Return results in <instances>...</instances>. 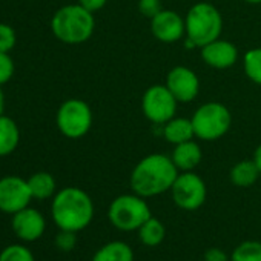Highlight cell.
<instances>
[{
  "instance_id": "7a4b0ae2",
  "label": "cell",
  "mask_w": 261,
  "mask_h": 261,
  "mask_svg": "<svg viewBox=\"0 0 261 261\" xmlns=\"http://www.w3.org/2000/svg\"><path fill=\"white\" fill-rule=\"evenodd\" d=\"M51 215L59 229L80 232L94 218V203L83 189L69 186L54 195Z\"/></svg>"
},
{
  "instance_id": "e0dca14e",
  "label": "cell",
  "mask_w": 261,
  "mask_h": 261,
  "mask_svg": "<svg viewBox=\"0 0 261 261\" xmlns=\"http://www.w3.org/2000/svg\"><path fill=\"white\" fill-rule=\"evenodd\" d=\"M20 142V133L16 121L7 115H0V157L16 151Z\"/></svg>"
},
{
  "instance_id": "4fadbf2b",
  "label": "cell",
  "mask_w": 261,
  "mask_h": 261,
  "mask_svg": "<svg viewBox=\"0 0 261 261\" xmlns=\"http://www.w3.org/2000/svg\"><path fill=\"white\" fill-rule=\"evenodd\" d=\"M11 226L19 240L30 243V241L39 240L45 233L46 221L42 212L28 206L13 215Z\"/></svg>"
},
{
  "instance_id": "f1b7e54d",
  "label": "cell",
  "mask_w": 261,
  "mask_h": 261,
  "mask_svg": "<svg viewBox=\"0 0 261 261\" xmlns=\"http://www.w3.org/2000/svg\"><path fill=\"white\" fill-rule=\"evenodd\" d=\"M203 261H230V258L226 255V252L223 249L211 247L204 252Z\"/></svg>"
},
{
  "instance_id": "9c48e42d",
  "label": "cell",
  "mask_w": 261,
  "mask_h": 261,
  "mask_svg": "<svg viewBox=\"0 0 261 261\" xmlns=\"http://www.w3.org/2000/svg\"><path fill=\"white\" fill-rule=\"evenodd\" d=\"M177 98L166 85H154L146 89L142 98V111L145 117L157 124H165L174 118L177 111Z\"/></svg>"
},
{
  "instance_id": "f546056e",
  "label": "cell",
  "mask_w": 261,
  "mask_h": 261,
  "mask_svg": "<svg viewBox=\"0 0 261 261\" xmlns=\"http://www.w3.org/2000/svg\"><path fill=\"white\" fill-rule=\"evenodd\" d=\"M106 2H108V0H79V4L83 8H86L88 11H91V13H95V11L101 10L106 5Z\"/></svg>"
},
{
  "instance_id": "8fae6325",
  "label": "cell",
  "mask_w": 261,
  "mask_h": 261,
  "mask_svg": "<svg viewBox=\"0 0 261 261\" xmlns=\"http://www.w3.org/2000/svg\"><path fill=\"white\" fill-rule=\"evenodd\" d=\"M166 86L180 103L192 101L200 91V80L197 74L186 66H175L166 77Z\"/></svg>"
},
{
  "instance_id": "4dcf8cb0",
  "label": "cell",
  "mask_w": 261,
  "mask_h": 261,
  "mask_svg": "<svg viewBox=\"0 0 261 261\" xmlns=\"http://www.w3.org/2000/svg\"><path fill=\"white\" fill-rule=\"evenodd\" d=\"M253 162L256 163L259 172H261V145L255 149V154H253Z\"/></svg>"
},
{
  "instance_id": "2e32d148",
  "label": "cell",
  "mask_w": 261,
  "mask_h": 261,
  "mask_svg": "<svg viewBox=\"0 0 261 261\" xmlns=\"http://www.w3.org/2000/svg\"><path fill=\"white\" fill-rule=\"evenodd\" d=\"M165 139L172 145H180L189 142L195 137V130L191 118H171L163 127Z\"/></svg>"
},
{
  "instance_id": "484cf974",
  "label": "cell",
  "mask_w": 261,
  "mask_h": 261,
  "mask_svg": "<svg viewBox=\"0 0 261 261\" xmlns=\"http://www.w3.org/2000/svg\"><path fill=\"white\" fill-rule=\"evenodd\" d=\"M14 45H16L14 30L7 23H0V53L11 51Z\"/></svg>"
},
{
  "instance_id": "3957f363",
  "label": "cell",
  "mask_w": 261,
  "mask_h": 261,
  "mask_svg": "<svg viewBox=\"0 0 261 261\" xmlns=\"http://www.w3.org/2000/svg\"><path fill=\"white\" fill-rule=\"evenodd\" d=\"M94 28L95 20L92 13L80 4L60 8L51 20L53 34L68 45H79L89 40Z\"/></svg>"
},
{
  "instance_id": "cb8c5ba5",
  "label": "cell",
  "mask_w": 261,
  "mask_h": 261,
  "mask_svg": "<svg viewBox=\"0 0 261 261\" xmlns=\"http://www.w3.org/2000/svg\"><path fill=\"white\" fill-rule=\"evenodd\" d=\"M0 261H36L33 252L23 244H10L0 252Z\"/></svg>"
},
{
  "instance_id": "d6a6232c",
  "label": "cell",
  "mask_w": 261,
  "mask_h": 261,
  "mask_svg": "<svg viewBox=\"0 0 261 261\" xmlns=\"http://www.w3.org/2000/svg\"><path fill=\"white\" fill-rule=\"evenodd\" d=\"M244 2H247L250 5H258V4H261V0H244Z\"/></svg>"
},
{
  "instance_id": "44dd1931",
  "label": "cell",
  "mask_w": 261,
  "mask_h": 261,
  "mask_svg": "<svg viewBox=\"0 0 261 261\" xmlns=\"http://www.w3.org/2000/svg\"><path fill=\"white\" fill-rule=\"evenodd\" d=\"M139 237H140V241L148 246V247H155V246H160L166 237V229H165V224L151 217L149 220H146L140 229H139Z\"/></svg>"
},
{
  "instance_id": "d6986e66",
  "label": "cell",
  "mask_w": 261,
  "mask_h": 261,
  "mask_svg": "<svg viewBox=\"0 0 261 261\" xmlns=\"http://www.w3.org/2000/svg\"><path fill=\"white\" fill-rule=\"evenodd\" d=\"M259 174L261 172H259L256 163L253 162V159L241 160L230 169L229 178H230L232 185H235L238 188H249L258 180Z\"/></svg>"
},
{
  "instance_id": "d4e9b609",
  "label": "cell",
  "mask_w": 261,
  "mask_h": 261,
  "mask_svg": "<svg viewBox=\"0 0 261 261\" xmlns=\"http://www.w3.org/2000/svg\"><path fill=\"white\" fill-rule=\"evenodd\" d=\"M77 244V232L72 230H62L56 235V246L62 252H71Z\"/></svg>"
},
{
  "instance_id": "277c9868",
  "label": "cell",
  "mask_w": 261,
  "mask_h": 261,
  "mask_svg": "<svg viewBox=\"0 0 261 261\" xmlns=\"http://www.w3.org/2000/svg\"><path fill=\"white\" fill-rule=\"evenodd\" d=\"M186 42L192 48H203L204 45L220 39L223 31V17L220 11L207 4H195L186 16Z\"/></svg>"
},
{
  "instance_id": "ac0fdd59",
  "label": "cell",
  "mask_w": 261,
  "mask_h": 261,
  "mask_svg": "<svg viewBox=\"0 0 261 261\" xmlns=\"http://www.w3.org/2000/svg\"><path fill=\"white\" fill-rule=\"evenodd\" d=\"M92 261H134V250L124 241H109L94 253Z\"/></svg>"
},
{
  "instance_id": "30bf717a",
  "label": "cell",
  "mask_w": 261,
  "mask_h": 261,
  "mask_svg": "<svg viewBox=\"0 0 261 261\" xmlns=\"http://www.w3.org/2000/svg\"><path fill=\"white\" fill-rule=\"evenodd\" d=\"M31 200L33 195L27 180L16 175L0 178V211L2 212L14 215L16 212L28 207Z\"/></svg>"
},
{
  "instance_id": "ffe728a7",
  "label": "cell",
  "mask_w": 261,
  "mask_h": 261,
  "mask_svg": "<svg viewBox=\"0 0 261 261\" xmlns=\"http://www.w3.org/2000/svg\"><path fill=\"white\" fill-rule=\"evenodd\" d=\"M27 181H28L31 195L36 200H46L56 195V180L48 172H36Z\"/></svg>"
},
{
  "instance_id": "5b68a950",
  "label": "cell",
  "mask_w": 261,
  "mask_h": 261,
  "mask_svg": "<svg viewBox=\"0 0 261 261\" xmlns=\"http://www.w3.org/2000/svg\"><path fill=\"white\" fill-rule=\"evenodd\" d=\"M151 217L152 214L148 203L137 194H124L114 198L108 209L111 224L123 232L139 230L140 226Z\"/></svg>"
},
{
  "instance_id": "9a60e30c",
  "label": "cell",
  "mask_w": 261,
  "mask_h": 261,
  "mask_svg": "<svg viewBox=\"0 0 261 261\" xmlns=\"http://www.w3.org/2000/svg\"><path fill=\"white\" fill-rule=\"evenodd\" d=\"M171 159L178 171H194L201 162V148L194 140L175 145Z\"/></svg>"
},
{
  "instance_id": "8992f818",
  "label": "cell",
  "mask_w": 261,
  "mask_h": 261,
  "mask_svg": "<svg viewBox=\"0 0 261 261\" xmlns=\"http://www.w3.org/2000/svg\"><path fill=\"white\" fill-rule=\"evenodd\" d=\"M192 124L195 137L204 142H215L226 136L232 124V115L229 109L218 101L201 105L192 115Z\"/></svg>"
},
{
  "instance_id": "ba28073f",
  "label": "cell",
  "mask_w": 261,
  "mask_h": 261,
  "mask_svg": "<svg viewBox=\"0 0 261 261\" xmlns=\"http://www.w3.org/2000/svg\"><path fill=\"white\" fill-rule=\"evenodd\" d=\"M174 203L183 211H195L206 201L207 189L200 175L192 171L181 172L171 188Z\"/></svg>"
},
{
  "instance_id": "603a6c76",
  "label": "cell",
  "mask_w": 261,
  "mask_h": 261,
  "mask_svg": "<svg viewBox=\"0 0 261 261\" xmlns=\"http://www.w3.org/2000/svg\"><path fill=\"white\" fill-rule=\"evenodd\" d=\"M244 72L256 85H261V48H253L244 56Z\"/></svg>"
},
{
  "instance_id": "4316f807",
  "label": "cell",
  "mask_w": 261,
  "mask_h": 261,
  "mask_svg": "<svg viewBox=\"0 0 261 261\" xmlns=\"http://www.w3.org/2000/svg\"><path fill=\"white\" fill-rule=\"evenodd\" d=\"M14 74V63L8 53H0V86L11 80Z\"/></svg>"
},
{
  "instance_id": "5bb4252c",
  "label": "cell",
  "mask_w": 261,
  "mask_h": 261,
  "mask_svg": "<svg viewBox=\"0 0 261 261\" xmlns=\"http://www.w3.org/2000/svg\"><path fill=\"white\" fill-rule=\"evenodd\" d=\"M201 59L211 68L227 69L235 65L238 59V49L233 43L217 39L201 48Z\"/></svg>"
},
{
  "instance_id": "1f68e13d",
  "label": "cell",
  "mask_w": 261,
  "mask_h": 261,
  "mask_svg": "<svg viewBox=\"0 0 261 261\" xmlns=\"http://www.w3.org/2000/svg\"><path fill=\"white\" fill-rule=\"evenodd\" d=\"M4 109H5V95H4L2 88H0V115H2Z\"/></svg>"
},
{
  "instance_id": "7c38bea8",
  "label": "cell",
  "mask_w": 261,
  "mask_h": 261,
  "mask_svg": "<svg viewBox=\"0 0 261 261\" xmlns=\"http://www.w3.org/2000/svg\"><path fill=\"white\" fill-rule=\"evenodd\" d=\"M151 31L157 40L163 43H174L186 34V22L178 13L163 10L151 19Z\"/></svg>"
},
{
  "instance_id": "7402d4cb",
  "label": "cell",
  "mask_w": 261,
  "mask_h": 261,
  "mask_svg": "<svg viewBox=\"0 0 261 261\" xmlns=\"http://www.w3.org/2000/svg\"><path fill=\"white\" fill-rule=\"evenodd\" d=\"M230 261H261V243L255 240L240 243L233 249Z\"/></svg>"
},
{
  "instance_id": "6da1fadb",
  "label": "cell",
  "mask_w": 261,
  "mask_h": 261,
  "mask_svg": "<svg viewBox=\"0 0 261 261\" xmlns=\"http://www.w3.org/2000/svg\"><path fill=\"white\" fill-rule=\"evenodd\" d=\"M178 169L172 159L163 154H151L142 159L130 172V189L134 194L149 198L171 191Z\"/></svg>"
},
{
  "instance_id": "83f0119b",
  "label": "cell",
  "mask_w": 261,
  "mask_h": 261,
  "mask_svg": "<svg viewBox=\"0 0 261 261\" xmlns=\"http://www.w3.org/2000/svg\"><path fill=\"white\" fill-rule=\"evenodd\" d=\"M139 11L143 17L154 19L160 11H163L162 0H139Z\"/></svg>"
},
{
  "instance_id": "52a82bcc",
  "label": "cell",
  "mask_w": 261,
  "mask_h": 261,
  "mask_svg": "<svg viewBox=\"0 0 261 261\" xmlns=\"http://www.w3.org/2000/svg\"><path fill=\"white\" fill-rule=\"evenodd\" d=\"M57 127L68 139H82L92 124V112L86 101L79 98L66 100L57 111Z\"/></svg>"
}]
</instances>
